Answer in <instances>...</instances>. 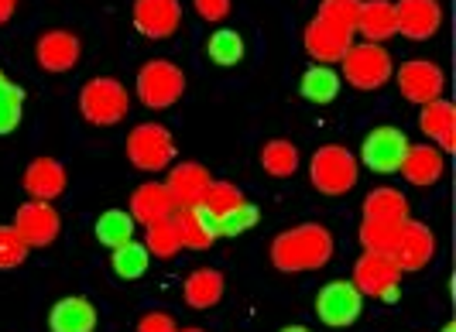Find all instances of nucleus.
<instances>
[{
	"label": "nucleus",
	"mask_w": 456,
	"mask_h": 332,
	"mask_svg": "<svg viewBox=\"0 0 456 332\" xmlns=\"http://www.w3.org/2000/svg\"><path fill=\"white\" fill-rule=\"evenodd\" d=\"M333 250H337V240L322 223H298L274 237L268 254L281 274H302V271H320L330 264Z\"/></svg>",
	"instance_id": "nucleus-1"
},
{
	"label": "nucleus",
	"mask_w": 456,
	"mask_h": 332,
	"mask_svg": "<svg viewBox=\"0 0 456 332\" xmlns=\"http://www.w3.org/2000/svg\"><path fill=\"white\" fill-rule=\"evenodd\" d=\"M79 113L93 127H117L131 113V93L114 76H96L79 89Z\"/></svg>",
	"instance_id": "nucleus-2"
},
{
	"label": "nucleus",
	"mask_w": 456,
	"mask_h": 332,
	"mask_svg": "<svg viewBox=\"0 0 456 332\" xmlns=\"http://www.w3.org/2000/svg\"><path fill=\"white\" fill-rule=\"evenodd\" d=\"M343 76L354 89L361 93H374V89L388 86V79L395 76V62H391L388 48L374 42H354L340 59Z\"/></svg>",
	"instance_id": "nucleus-3"
},
{
	"label": "nucleus",
	"mask_w": 456,
	"mask_h": 332,
	"mask_svg": "<svg viewBox=\"0 0 456 332\" xmlns=\"http://www.w3.org/2000/svg\"><path fill=\"white\" fill-rule=\"evenodd\" d=\"M361 178V161L340 144H326L309 158V182L322 196H346Z\"/></svg>",
	"instance_id": "nucleus-4"
},
{
	"label": "nucleus",
	"mask_w": 456,
	"mask_h": 332,
	"mask_svg": "<svg viewBox=\"0 0 456 332\" xmlns=\"http://www.w3.org/2000/svg\"><path fill=\"white\" fill-rule=\"evenodd\" d=\"M137 100L148 107V110H168L183 100L185 93V72L168 59H151L137 69Z\"/></svg>",
	"instance_id": "nucleus-5"
},
{
	"label": "nucleus",
	"mask_w": 456,
	"mask_h": 332,
	"mask_svg": "<svg viewBox=\"0 0 456 332\" xmlns=\"http://www.w3.org/2000/svg\"><path fill=\"white\" fill-rule=\"evenodd\" d=\"M127 161L137 172H148V175H159L165 168H172V161H175L172 131L165 124H155V120L137 124L134 131L127 134Z\"/></svg>",
	"instance_id": "nucleus-6"
},
{
	"label": "nucleus",
	"mask_w": 456,
	"mask_h": 332,
	"mask_svg": "<svg viewBox=\"0 0 456 332\" xmlns=\"http://www.w3.org/2000/svg\"><path fill=\"white\" fill-rule=\"evenodd\" d=\"M354 288L364 298H381V302H395L398 298V285H402V271L391 261L385 250H364L354 264Z\"/></svg>",
	"instance_id": "nucleus-7"
},
{
	"label": "nucleus",
	"mask_w": 456,
	"mask_h": 332,
	"mask_svg": "<svg viewBox=\"0 0 456 332\" xmlns=\"http://www.w3.org/2000/svg\"><path fill=\"white\" fill-rule=\"evenodd\" d=\"M364 312V295L354 288V281L337 278V281H326L316 291V319L330 329H346L361 319Z\"/></svg>",
	"instance_id": "nucleus-8"
},
{
	"label": "nucleus",
	"mask_w": 456,
	"mask_h": 332,
	"mask_svg": "<svg viewBox=\"0 0 456 332\" xmlns=\"http://www.w3.org/2000/svg\"><path fill=\"white\" fill-rule=\"evenodd\" d=\"M405 151H409L405 131H398V127H391V124H381V127L367 131L357 161H361L364 168H370V172H378V175H391V172L402 168Z\"/></svg>",
	"instance_id": "nucleus-9"
},
{
	"label": "nucleus",
	"mask_w": 456,
	"mask_h": 332,
	"mask_svg": "<svg viewBox=\"0 0 456 332\" xmlns=\"http://www.w3.org/2000/svg\"><path fill=\"white\" fill-rule=\"evenodd\" d=\"M395 83H398V93L415 103V107H426V103H433L443 96V89H446V72L429 62V59H409V62H402V69L391 76Z\"/></svg>",
	"instance_id": "nucleus-10"
},
{
	"label": "nucleus",
	"mask_w": 456,
	"mask_h": 332,
	"mask_svg": "<svg viewBox=\"0 0 456 332\" xmlns=\"http://www.w3.org/2000/svg\"><path fill=\"white\" fill-rule=\"evenodd\" d=\"M11 226L18 230V237H21L28 247H48V244H55V237H59V230H62V220H59V213H55L52 202L28 199L18 206Z\"/></svg>",
	"instance_id": "nucleus-11"
},
{
	"label": "nucleus",
	"mask_w": 456,
	"mask_h": 332,
	"mask_svg": "<svg viewBox=\"0 0 456 332\" xmlns=\"http://www.w3.org/2000/svg\"><path fill=\"white\" fill-rule=\"evenodd\" d=\"M131 21L151 42L172 38L179 31V24H183V4L179 0H134Z\"/></svg>",
	"instance_id": "nucleus-12"
},
{
	"label": "nucleus",
	"mask_w": 456,
	"mask_h": 332,
	"mask_svg": "<svg viewBox=\"0 0 456 332\" xmlns=\"http://www.w3.org/2000/svg\"><path fill=\"white\" fill-rule=\"evenodd\" d=\"M395 24L398 35L411 42H429L443 28V4L439 0H395Z\"/></svg>",
	"instance_id": "nucleus-13"
},
{
	"label": "nucleus",
	"mask_w": 456,
	"mask_h": 332,
	"mask_svg": "<svg viewBox=\"0 0 456 332\" xmlns=\"http://www.w3.org/2000/svg\"><path fill=\"white\" fill-rule=\"evenodd\" d=\"M35 59L38 66L52 72V76H62V72H72L83 59V42L66 31V28H52L45 31L38 42H35Z\"/></svg>",
	"instance_id": "nucleus-14"
},
{
	"label": "nucleus",
	"mask_w": 456,
	"mask_h": 332,
	"mask_svg": "<svg viewBox=\"0 0 456 332\" xmlns=\"http://www.w3.org/2000/svg\"><path fill=\"white\" fill-rule=\"evenodd\" d=\"M436 257V233L426 223L409 220L398 233V244L391 247V261L398 271H422Z\"/></svg>",
	"instance_id": "nucleus-15"
},
{
	"label": "nucleus",
	"mask_w": 456,
	"mask_h": 332,
	"mask_svg": "<svg viewBox=\"0 0 456 332\" xmlns=\"http://www.w3.org/2000/svg\"><path fill=\"white\" fill-rule=\"evenodd\" d=\"M302 45L309 52V59H316L320 66H330V62H340L343 52L354 45V35L350 31H340L322 18H313L302 31Z\"/></svg>",
	"instance_id": "nucleus-16"
},
{
	"label": "nucleus",
	"mask_w": 456,
	"mask_h": 332,
	"mask_svg": "<svg viewBox=\"0 0 456 332\" xmlns=\"http://www.w3.org/2000/svg\"><path fill=\"white\" fill-rule=\"evenodd\" d=\"M172 226L179 233V244L183 250H209L213 240L220 237L216 233V216L206 213L203 206H185L172 213Z\"/></svg>",
	"instance_id": "nucleus-17"
},
{
	"label": "nucleus",
	"mask_w": 456,
	"mask_h": 332,
	"mask_svg": "<svg viewBox=\"0 0 456 332\" xmlns=\"http://www.w3.org/2000/svg\"><path fill=\"white\" fill-rule=\"evenodd\" d=\"M24 192L31 199H42V202L59 199L66 192V165L59 158H48V155L28 161V168H24Z\"/></svg>",
	"instance_id": "nucleus-18"
},
{
	"label": "nucleus",
	"mask_w": 456,
	"mask_h": 332,
	"mask_svg": "<svg viewBox=\"0 0 456 332\" xmlns=\"http://www.w3.org/2000/svg\"><path fill=\"white\" fill-rule=\"evenodd\" d=\"M398 172L415 189H429L446 172V155L436 144H409V151L402 158V168Z\"/></svg>",
	"instance_id": "nucleus-19"
},
{
	"label": "nucleus",
	"mask_w": 456,
	"mask_h": 332,
	"mask_svg": "<svg viewBox=\"0 0 456 332\" xmlns=\"http://www.w3.org/2000/svg\"><path fill=\"white\" fill-rule=\"evenodd\" d=\"M206 185H209V172H206L200 161H179L168 168V178H165V189L175 202V209H185V206H200Z\"/></svg>",
	"instance_id": "nucleus-20"
},
{
	"label": "nucleus",
	"mask_w": 456,
	"mask_h": 332,
	"mask_svg": "<svg viewBox=\"0 0 456 332\" xmlns=\"http://www.w3.org/2000/svg\"><path fill=\"white\" fill-rule=\"evenodd\" d=\"M100 322V312L83 295H66L48 309V329L52 332H93Z\"/></svg>",
	"instance_id": "nucleus-21"
},
{
	"label": "nucleus",
	"mask_w": 456,
	"mask_h": 332,
	"mask_svg": "<svg viewBox=\"0 0 456 332\" xmlns=\"http://www.w3.org/2000/svg\"><path fill=\"white\" fill-rule=\"evenodd\" d=\"M419 131L433 141L443 155L456 151V107L450 100H433L419 113Z\"/></svg>",
	"instance_id": "nucleus-22"
},
{
	"label": "nucleus",
	"mask_w": 456,
	"mask_h": 332,
	"mask_svg": "<svg viewBox=\"0 0 456 332\" xmlns=\"http://www.w3.org/2000/svg\"><path fill=\"white\" fill-rule=\"evenodd\" d=\"M224 291H227V281H224V274H220L216 267H196V271L185 278L183 298H185V305H189V309L209 312V309H216V305H220Z\"/></svg>",
	"instance_id": "nucleus-23"
},
{
	"label": "nucleus",
	"mask_w": 456,
	"mask_h": 332,
	"mask_svg": "<svg viewBox=\"0 0 456 332\" xmlns=\"http://www.w3.org/2000/svg\"><path fill=\"white\" fill-rule=\"evenodd\" d=\"M172 213H175V202L168 196L165 182H144V185L134 189V196H131V216H134V223L151 226V223L159 220H168Z\"/></svg>",
	"instance_id": "nucleus-24"
},
{
	"label": "nucleus",
	"mask_w": 456,
	"mask_h": 332,
	"mask_svg": "<svg viewBox=\"0 0 456 332\" xmlns=\"http://www.w3.org/2000/svg\"><path fill=\"white\" fill-rule=\"evenodd\" d=\"M357 31L364 35V42H374V45H385L388 38H395V35H398L395 4H391V0H361Z\"/></svg>",
	"instance_id": "nucleus-25"
},
{
	"label": "nucleus",
	"mask_w": 456,
	"mask_h": 332,
	"mask_svg": "<svg viewBox=\"0 0 456 332\" xmlns=\"http://www.w3.org/2000/svg\"><path fill=\"white\" fill-rule=\"evenodd\" d=\"M340 72L330 66H309L302 72V79H298V93H302V100H309V103H316V107H326V103H333L337 96H340Z\"/></svg>",
	"instance_id": "nucleus-26"
},
{
	"label": "nucleus",
	"mask_w": 456,
	"mask_h": 332,
	"mask_svg": "<svg viewBox=\"0 0 456 332\" xmlns=\"http://www.w3.org/2000/svg\"><path fill=\"white\" fill-rule=\"evenodd\" d=\"M361 213H364V220H409L411 206L402 196V189L381 185V189H370L367 192Z\"/></svg>",
	"instance_id": "nucleus-27"
},
{
	"label": "nucleus",
	"mask_w": 456,
	"mask_h": 332,
	"mask_svg": "<svg viewBox=\"0 0 456 332\" xmlns=\"http://www.w3.org/2000/svg\"><path fill=\"white\" fill-rule=\"evenodd\" d=\"M298 165H302V158H298V148L292 141L274 137L261 148V168L272 178H292L298 172Z\"/></svg>",
	"instance_id": "nucleus-28"
},
{
	"label": "nucleus",
	"mask_w": 456,
	"mask_h": 332,
	"mask_svg": "<svg viewBox=\"0 0 456 332\" xmlns=\"http://www.w3.org/2000/svg\"><path fill=\"white\" fill-rule=\"evenodd\" d=\"M148 264H151V254L141 240H127L124 247H114L110 254V267L120 281H137L148 274Z\"/></svg>",
	"instance_id": "nucleus-29"
},
{
	"label": "nucleus",
	"mask_w": 456,
	"mask_h": 332,
	"mask_svg": "<svg viewBox=\"0 0 456 332\" xmlns=\"http://www.w3.org/2000/svg\"><path fill=\"white\" fill-rule=\"evenodd\" d=\"M134 230L137 223L127 209H107L96 220V240L114 250V247H124L127 240H134Z\"/></svg>",
	"instance_id": "nucleus-30"
},
{
	"label": "nucleus",
	"mask_w": 456,
	"mask_h": 332,
	"mask_svg": "<svg viewBox=\"0 0 456 332\" xmlns=\"http://www.w3.org/2000/svg\"><path fill=\"white\" fill-rule=\"evenodd\" d=\"M206 55H209V62L213 66H237L244 55H248V45L240 38V31H233V28H220V31H213L209 35V42H206Z\"/></svg>",
	"instance_id": "nucleus-31"
},
{
	"label": "nucleus",
	"mask_w": 456,
	"mask_h": 332,
	"mask_svg": "<svg viewBox=\"0 0 456 332\" xmlns=\"http://www.w3.org/2000/svg\"><path fill=\"white\" fill-rule=\"evenodd\" d=\"M409 220H364L357 237H361V247L364 250H385L391 254V247L398 244V233Z\"/></svg>",
	"instance_id": "nucleus-32"
},
{
	"label": "nucleus",
	"mask_w": 456,
	"mask_h": 332,
	"mask_svg": "<svg viewBox=\"0 0 456 332\" xmlns=\"http://www.w3.org/2000/svg\"><path fill=\"white\" fill-rule=\"evenodd\" d=\"M141 244L148 247V254L159 257V261H172V257L183 250L179 233H175V226H172V216H168V220L151 223V226H144V240H141Z\"/></svg>",
	"instance_id": "nucleus-33"
},
{
	"label": "nucleus",
	"mask_w": 456,
	"mask_h": 332,
	"mask_svg": "<svg viewBox=\"0 0 456 332\" xmlns=\"http://www.w3.org/2000/svg\"><path fill=\"white\" fill-rule=\"evenodd\" d=\"M244 202V192L233 185V182H224V178H209V185H206L203 199H200V206H203L206 213H213L216 220L224 216V213H230V209H237Z\"/></svg>",
	"instance_id": "nucleus-34"
},
{
	"label": "nucleus",
	"mask_w": 456,
	"mask_h": 332,
	"mask_svg": "<svg viewBox=\"0 0 456 332\" xmlns=\"http://www.w3.org/2000/svg\"><path fill=\"white\" fill-rule=\"evenodd\" d=\"M21 110H24V89L14 86V83L0 72V137L18 131Z\"/></svg>",
	"instance_id": "nucleus-35"
},
{
	"label": "nucleus",
	"mask_w": 456,
	"mask_h": 332,
	"mask_svg": "<svg viewBox=\"0 0 456 332\" xmlns=\"http://www.w3.org/2000/svg\"><path fill=\"white\" fill-rule=\"evenodd\" d=\"M322 21H330L333 28L340 31H350L357 35V18H361V0H322L320 4V14Z\"/></svg>",
	"instance_id": "nucleus-36"
},
{
	"label": "nucleus",
	"mask_w": 456,
	"mask_h": 332,
	"mask_svg": "<svg viewBox=\"0 0 456 332\" xmlns=\"http://www.w3.org/2000/svg\"><path fill=\"white\" fill-rule=\"evenodd\" d=\"M257 220H261L257 206L244 199L237 209H230V213H224V216L216 220V233H220V237H240V233L254 230V226H257Z\"/></svg>",
	"instance_id": "nucleus-37"
},
{
	"label": "nucleus",
	"mask_w": 456,
	"mask_h": 332,
	"mask_svg": "<svg viewBox=\"0 0 456 332\" xmlns=\"http://www.w3.org/2000/svg\"><path fill=\"white\" fill-rule=\"evenodd\" d=\"M31 254V247L18 237L14 226H0V271H11V267H21Z\"/></svg>",
	"instance_id": "nucleus-38"
},
{
	"label": "nucleus",
	"mask_w": 456,
	"mask_h": 332,
	"mask_svg": "<svg viewBox=\"0 0 456 332\" xmlns=\"http://www.w3.org/2000/svg\"><path fill=\"white\" fill-rule=\"evenodd\" d=\"M192 7H196V14L209 24H220L230 18V11H233V0H192Z\"/></svg>",
	"instance_id": "nucleus-39"
},
{
	"label": "nucleus",
	"mask_w": 456,
	"mask_h": 332,
	"mask_svg": "<svg viewBox=\"0 0 456 332\" xmlns=\"http://www.w3.org/2000/svg\"><path fill=\"white\" fill-rule=\"evenodd\" d=\"M134 332H179V326H175V319L168 315V312H144L141 319H137V329Z\"/></svg>",
	"instance_id": "nucleus-40"
},
{
	"label": "nucleus",
	"mask_w": 456,
	"mask_h": 332,
	"mask_svg": "<svg viewBox=\"0 0 456 332\" xmlns=\"http://www.w3.org/2000/svg\"><path fill=\"white\" fill-rule=\"evenodd\" d=\"M14 4H18V0H0V24H7L14 18Z\"/></svg>",
	"instance_id": "nucleus-41"
},
{
	"label": "nucleus",
	"mask_w": 456,
	"mask_h": 332,
	"mask_svg": "<svg viewBox=\"0 0 456 332\" xmlns=\"http://www.w3.org/2000/svg\"><path fill=\"white\" fill-rule=\"evenodd\" d=\"M278 332H313V329H305V326H285V329H278Z\"/></svg>",
	"instance_id": "nucleus-42"
},
{
	"label": "nucleus",
	"mask_w": 456,
	"mask_h": 332,
	"mask_svg": "<svg viewBox=\"0 0 456 332\" xmlns=\"http://www.w3.org/2000/svg\"><path fill=\"white\" fill-rule=\"evenodd\" d=\"M443 332H456V326L450 322V326H443Z\"/></svg>",
	"instance_id": "nucleus-43"
},
{
	"label": "nucleus",
	"mask_w": 456,
	"mask_h": 332,
	"mask_svg": "<svg viewBox=\"0 0 456 332\" xmlns=\"http://www.w3.org/2000/svg\"><path fill=\"white\" fill-rule=\"evenodd\" d=\"M179 332H206V329H196V326H192V329H179Z\"/></svg>",
	"instance_id": "nucleus-44"
}]
</instances>
